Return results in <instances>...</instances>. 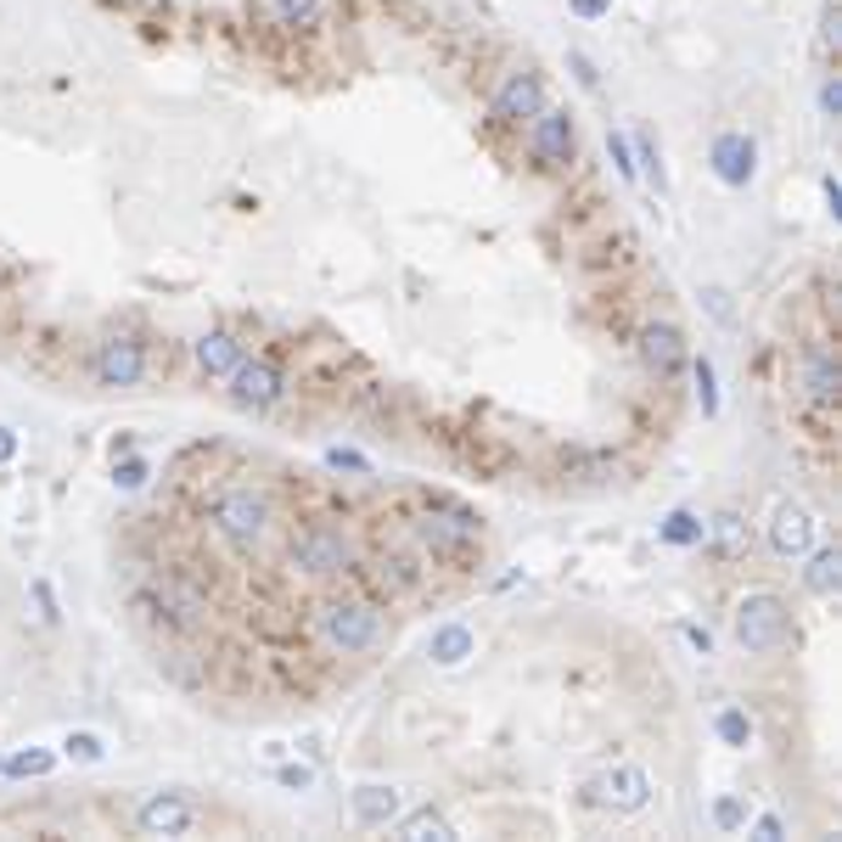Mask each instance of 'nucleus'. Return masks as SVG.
<instances>
[{"label": "nucleus", "instance_id": "obj_1", "mask_svg": "<svg viewBox=\"0 0 842 842\" xmlns=\"http://www.w3.org/2000/svg\"><path fill=\"white\" fill-rule=\"evenodd\" d=\"M304 629L315 640V652L354 663V658L382 652V640H387V607L371 601V596H320L304 612Z\"/></svg>", "mask_w": 842, "mask_h": 842}, {"label": "nucleus", "instance_id": "obj_2", "mask_svg": "<svg viewBox=\"0 0 842 842\" xmlns=\"http://www.w3.org/2000/svg\"><path fill=\"white\" fill-rule=\"evenodd\" d=\"M208 528L231 557H258L276 534V495L265 483H225L208 500Z\"/></svg>", "mask_w": 842, "mask_h": 842}, {"label": "nucleus", "instance_id": "obj_3", "mask_svg": "<svg viewBox=\"0 0 842 842\" xmlns=\"http://www.w3.org/2000/svg\"><path fill=\"white\" fill-rule=\"evenodd\" d=\"M281 562H286V573H293V578L332 585V578L360 567V545H354V534L343 523H332V516H309V523H298L293 534H286Z\"/></svg>", "mask_w": 842, "mask_h": 842}, {"label": "nucleus", "instance_id": "obj_4", "mask_svg": "<svg viewBox=\"0 0 842 842\" xmlns=\"http://www.w3.org/2000/svg\"><path fill=\"white\" fill-rule=\"evenodd\" d=\"M410 539L428 562H467L483 545V516L456 495H421V511L410 516Z\"/></svg>", "mask_w": 842, "mask_h": 842}, {"label": "nucleus", "instance_id": "obj_5", "mask_svg": "<svg viewBox=\"0 0 842 842\" xmlns=\"http://www.w3.org/2000/svg\"><path fill=\"white\" fill-rule=\"evenodd\" d=\"M730 635L748 658H787L792 640H798V618H792V601L781 590H748L736 596L730 607Z\"/></svg>", "mask_w": 842, "mask_h": 842}, {"label": "nucleus", "instance_id": "obj_6", "mask_svg": "<svg viewBox=\"0 0 842 842\" xmlns=\"http://www.w3.org/2000/svg\"><path fill=\"white\" fill-rule=\"evenodd\" d=\"M141 607H146L169 635H197V629H208V612H214L208 590H203L186 567L157 573L152 585H146V596H141Z\"/></svg>", "mask_w": 842, "mask_h": 842}, {"label": "nucleus", "instance_id": "obj_7", "mask_svg": "<svg viewBox=\"0 0 842 842\" xmlns=\"http://www.w3.org/2000/svg\"><path fill=\"white\" fill-rule=\"evenodd\" d=\"M792 399L815 416V421H831L837 416V399H842V360L831 337H808L798 343V360H792Z\"/></svg>", "mask_w": 842, "mask_h": 842}, {"label": "nucleus", "instance_id": "obj_8", "mask_svg": "<svg viewBox=\"0 0 842 842\" xmlns=\"http://www.w3.org/2000/svg\"><path fill=\"white\" fill-rule=\"evenodd\" d=\"M152 377V343L141 332H107L90 348V382L107 394H136Z\"/></svg>", "mask_w": 842, "mask_h": 842}, {"label": "nucleus", "instance_id": "obj_9", "mask_svg": "<svg viewBox=\"0 0 842 842\" xmlns=\"http://www.w3.org/2000/svg\"><path fill=\"white\" fill-rule=\"evenodd\" d=\"M528 164L539 175H562V169L578 164V118H573V107H550L545 102L528 118Z\"/></svg>", "mask_w": 842, "mask_h": 842}, {"label": "nucleus", "instance_id": "obj_10", "mask_svg": "<svg viewBox=\"0 0 842 842\" xmlns=\"http://www.w3.org/2000/svg\"><path fill=\"white\" fill-rule=\"evenodd\" d=\"M652 775H646L640 764H612L601 769L596 781L585 787V803L590 808H607V815H640L646 803H652Z\"/></svg>", "mask_w": 842, "mask_h": 842}, {"label": "nucleus", "instance_id": "obj_11", "mask_svg": "<svg viewBox=\"0 0 842 842\" xmlns=\"http://www.w3.org/2000/svg\"><path fill=\"white\" fill-rule=\"evenodd\" d=\"M635 354H640L646 377H658V382H679L686 366H691V343L674 320H646V327L635 332Z\"/></svg>", "mask_w": 842, "mask_h": 842}, {"label": "nucleus", "instance_id": "obj_12", "mask_svg": "<svg viewBox=\"0 0 842 842\" xmlns=\"http://www.w3.org/2000/svg\"><path fill=\"white\" fill-rule=\"evenodd\" d=\"M225 382H231V405L237 410H276L286 399V371H281L276 354H247Z\"/></svg>", "mask_w": 842, "mask_h": 842}, {"label": "nucleus", "instance_id": "obj_13", "mask_svg": "<svg viewBox=\"0 0 842 842\" xmlns=\"http://www.w3.org/2000/svg\"><path fill=\"white\" fill-rule=\"evenodd\" d=\"M550 102V90H545V74L539 68H511L506 79H500V90L489 95V124L495 129H523L539 107Z\"/></svg>", "mask_w": 842, "mask_h": 842}, {"label": "nucleus", "instance_id": "obj_14", "mask_svg": "<svg viewBox=\"0 0 842 842\" xmlns=\"http://www.w3.org/2000/svg\"><path fill=\"white\" fill-rule=\"evenodd\" d=\"M707 175L725 191H748L758 180V141L748 129H719V136L707 141Z\"/></svg>", "mask_w": 842, "mask_h": 842}, {"label": "nucleus", "instance_id": "obj_15", "mask_svg": "<svg viewBox=\"0 0 842 842\" xmlns=\"http://www.w3.org/2000/svg\"><path fill=\"white\" fill-rule=\"evenodd\" d=\"M203 826V808L186 792H146L136 803V831L141 837H191Z\"/></svg>", "mask_w": 842, "mask_h": 842}, {"label": "nucleus", "instance_id": "obj_16", "mask_svg": "<svg viewBox=\"0 0 842 842\" xmlns=\"http://www.w3.org/2000/svg\"><path fill=\"white\" fill-rule=\"evenodd\" d=\"M815 534H820V523H815V511H808V506L781 500L769 511V550L781 562H803L808 550H815Z\"/></svg>", "mask_w": 842, "mask_h": 842}, {"label": "nucleus", "instance_id": "obj_17", "mask_svg": "<svg viewBox=\"0 0 842 842\" xmlns=\"http://www.w3.org/2000/svg\"><path fill=\"white\" fill-rule=\"evenodd\" d=\"M348 808H354V826H360V831H387L399 820L405 798H399V787H387V781H360L348 792Z\"/></svg>", "mask_w": 842, "mask_h": 842}, {"label": "nucleus", "instance_id": "obj_18", "mask_svg": "<svg viewBox=\"0 0 842 842\" xmlns=\"http://www.w3.org/2000/svg\"><path fill=\"white\" fill-rule=\"evenodd\" d=\"M191 354H197V371H203V377L225 382V377H231V371L247 360V343H242L231 327H214V332L197 337V348H191Z\"/></svg>", "mask_w": 842, "mask_h": 842}, {"label": "nucleus", "instance_id": "obj_19", "mask_svg": "<svg viewBox=\"0 0 842 842\" xmlns=\"http://www.w3.org/2000/svg\"><path fill=\"white\" fill-rule=\"evenodd\" d=\"M477 658V629L461 624V618H444L433 635H428V663L438 668H467Z\"/></svg>", "mask_w": 842, "mask_h": 842}, {"label": "nucleus", "instance_id": "obj_20", "mask_svg": "<svg viewBox=\"0 0 842 842\" xmlns=\"http://www.w3.org/2000/svg\"><path fill=\"white\" fill-rule=\"evenodd\" d=\"M428 557H405V550H382V557L371 562V578H377V590L387 596H416L421 585H428V567H421Z\"/></svg>", "mask_w": 842, "mask_h": 842}, {"label": "nucleus", "instance_id": "obj_21", "mask_svg": "<svg viewBox=\"0 0 842 842\" xmlns=\"http://www.w3.org/2000/svg\"><path fill=\"white\" fill-rule=\"evenodd\" d=\"M394 837H405V842H456V826H449V815H444V808L421 803V808H410V815L399 808Z\"/></svg>", "mask_w": 842, "mask_h": 842}, {"label": "nucleus", "instance_id": "obj_22", "mask_svg": "<svg viewBox=\"0 0 842 842\" xmlns=\"http://www.w3.org/2000/svg\"><path fill=\"white\" fill-rule=\"evenodd\" d=\"M803 562H808V567H803V585L815 590L820 601H837V585H842V550H837V545H815Z\"/></svg>", "mask_w": 842, "mask_h": 842}, {"label": "nucleus", "instance_id": "obj_23", "mask_svg": "<svg viewBox=\"0 0 842 842\" xmlns=\"http://www.w3.org/2000/svg\"><path fill=\"white\" fill-rule=\"evenodd\" d=\"M658 539H663L668 550H702V539H707V516H697L691 506H674L663 523H658Z\"/></svg>", "mask_w": 842, "mask_h": 842}, {"label": "nucleus", "instance_id": "obj_24", "mask_svg": "<svg viewBox=\"0 0 842 842\" xmlns=\"http://www.w3.org/2000/svg\"><path fill=\"white\" fill-rule=\"evenodd\" d=\"M702 545H714L725 562L748 557V523H741V511H719L714 523H707V539H702Z\"/></svg>", "mask_w": 842, "mask_h": 842}, {"label": "nucleus", "instance_id": "obj_25", "mask_svg": "<svg viewBox=\"0 0 842 842\" xmlns=\"http://www.w3.org/2000/svg\"><path fill=\"white\" fill-rule=\"evenodd\" d=\"M51 769H56L51 748H17L12 758H0V775H7V781H46Z\"/></svg>", "mask_w": 842, "mask_h": 842}, {"label": "nucleus", "instance_id": "obj_26", "mask_svg": "<svg viewBox=\"0 0 842 842\" xmlns=\"http://www.w3.org/2000/svg\"><path fill=\"white\" fill-rule=\"evenodd\" d=\"M629 146H635V169H640V180H646V186H658V197H663V191H668V169H663V146L652 141V129H635Z\"/></svg>", "mask_w": 842, "mask_h": 842}, {"label": "nucleus", "instance_id": "obj_27", "mask_svg": "<svg viewBox=\"0 0 842 842\" xmlns=\"http://www.w3.org/2000/svg\"><path fill=\"white\" fill-rule=\"evenodd\" d=\"M714 736L725 741L730 753H748V748H753V719H748V707L725 702L719 714H714Z\"/></svg>", "mask_w": 842, "mask_h": 842}, {"label": "nucleus", "instance_id": "obj_28", "mask_svg": "<svg viewBox=\"0 0 842 842\" xmlns=\"http://www.w3.org/2000/svg\"><path fill=\"white\" fill-rule=\"evenodd\" d=\"M691 387H697V405H702V416L714 421L719 416V371H714V360H707V354H691Z\"/></svg>", "mask_w": 842, "mask_h": 842}, {"label": "nucleus", "instance_id": "obj_29", "mask_svg": "<svg viewBox=\"0 0 842 842\" xmlns=\"http://www.w3.org/2000/svg\"><path fill=\"white\" fill-rule=\"evenodd\" d=\"M62 758H74V764H102V758H107V741L95 736V730H68V736H62Z\"/></svg>", "mask_w": 842, "mask_h": 842}, {"label": "nucleus", "instance_id": "obj_30", "mask_svg": "<svg viewBox=\"0 0 842 842\" xmlns=\"http://www.w3.org/2000/svg\"><path fill=\"white\" fill-rule=\"evenodd\" d=\"M607 157H612V169H618L624 186L640 180V169H635V146H629V129H607Z\"/></svg>", "mask_w": 842, "mask_h": 842}, {"label": "nucleus", "instance_id": "obj_31", "mask_svg": "<svg viewBox=\"0 0 842 842\" xmlns=\"http://www.w3.org/2000/svg\"><path fill=\"white\" fill-rule=\"evenodd\" d=\"M146 477H152V467L129 449V456H113V489H124V495H136V489H146Z\"/></svg>", "mask_w": 842, "mask_h": 842}, {"label": "nucleus", "instance_id": "obj_32", "mask_svg": "<svg viewBox=\"0 0 842 842\" xmlns=\"http://www.w3.org/2000/svg\"><path fill=\"white\" fill-rule=\"evenodd\" d=\"M320 461H327V472H348V477H371L377 472L371 456H360V449H348V444H332Z\"/></svg>", "mask_w": 842, "mask_h": 842}, {"label": "nucleus", "instance_id": "obj_33", "mask_svg": "<svg viewBox=\"0 0 842 842\" xmlns=\"http://www.w3.org/2000/svg\"><path fill=\"white\" fill-rule=\"evenodd\" d=\"M270 12H276L281 28H304V23H315L320 0H270Z\"/></svg>", "mask_w": 842, "mask_h": 842}, {"label": "nucleus", "instance_id": "obj_34", "mask_svg": "<svg viewBox=\"0 0 842 842\" xmlns=\"http://www.w3.org/2000/svg\"><path fill=\"white\" fill-rule=\"evenodd\" d=\"M714 826L719 831H741V826H748V803H741L736 792H719L714 798Z\"/></svg>", "mask_w": 842, "mask_h": 842}, {"label": "nucleus", "instance_id": "obj_35", "mask_svg": "<svg viewBox=\"0 0 842 842\" xmlns=\"http://www.w3.org/2000/svg\"><path fill=\"white\" fill-rule=\"evenodd\" d=\"M567 68H573V79L585 85V90H601V68H596V56H585V51H567Z\"/></svg>", "mask_w": 842, "mask_h": 842}, {"label": "nucleus", "instance_id": "obj_36", "mask_svg": "<svg viewBox=\"0 0 842 842\" xmlns=\"http://www.w3.org/2000/svg\"><path fill=\"white\" fill-rule=\"evenodd\" d=\"M276 781H281L286 792H309V787H315V769H309V764H281Z\"/></svg>", "mask_w": 842, "mask_h": 842}, {"label": "nucleus", "instance_id": "obj_37", "mask_svg": "<svg viewBox=\"0 0 842 842\" xmlns=\"http://www.w3.org/2000/svg\"><path fill=\"white\" fill-rule=\"evenodd\" d=\"M842 40V0H826V17H820V46L831 51Z\"/></svg>", "mask_w": 842, "mask_h": 842}, {"label": "nucleus", "instance_id": "obj_38", "mask_svg": "<svg viewBox=\"0 0 842 842\" xmlns=\"http://www.w3.org/2000/svg\"><path fill=\"white\" fill-rule=\"evenodd\" d=\"M567 12L578 23H601V17H612V0H567Z\"/></svg>", "mask_w": 842, "mask_h": 842}, {"label": "nucleus", "instance_id": "obj_39", "mask_svg": "<svg viewBox=\"0 0 842 842\" xmlns=\"http://www.w3.org/2000/svg\"><path fill=\"white\" fill-rule=\"evenodd\" d=\"M820 118H842V85L831 74L820 79Z\"/></svg>", "mask_w": 842, "mask_h": 842}, {"label": "nucleus", "instance_id": "obj_40", "mask_svg": "<svg viewBox=\"0 0 842 842\" xmlns=\"http://www.w3.org/2000/svg\"><path fill=\"white\" fill-rule=\"evenodd\" d=\"M35 601H40V618H46V624H56V618H62V607H56L51 578H35Z\"/></svg>", "mask_w": 842, "mask_h": 842}, {"label": "nucleus", "instance_id": "obj_41", "mask_svg": "<svg viewBox=\"0 0 842 842\" xmlns=\"http://www.w3.org/2000/svg\"><path fill=\"white\" fill-rule=\"evenodd\" d=\"M753 837H758V842H781V837H787V820H781V815H758V820H753Z\"/></svg>", "mask_w": 842, "mask_h": 842}, {"label": "nucleus", "instance_id": "obj_42", "mask_svg": "<svg viewBox=\"0 0 842 842\" xmlns=\"http://www.w3.org/2000/svg\"><path fill=\"white\" fill-rule=\"evenodd\" d=\"M679 635H686V640L697 646V652H702V658H714V635H707L702 624H679Z\"/></svg>", "mask_w": 842, "mask_h": 842}, {"label": "nucleus", "instance_id": "obj_43", "mask_svg": "<svg viewBox=\"0 0 842 842\" xmlns=\"http://www.w3.org/2000/svg\"><path fill=\"white\" fill-rule=\"evenodd\" d=\"M820 191H826V214H831V219H842V180H837V175H826V180H820Z\"/></svg>", "mask_w": 842, "mask_h": 842}, {"label": "nucleus", "instance_id": "obj_44", "mask_svg": "<svg viewBox=\"0 0 842 842\" xmlns=\"http://www.w3.org/2000/svg\"><path fill=\"white\" fill-rule=\"evenodd\" d=\"M17 449H23V444H17V433L7 428V421H0V467H12V461H17Z\"/></svg>", "mask_w": 842, "mask_h": 842}]
</instances>
